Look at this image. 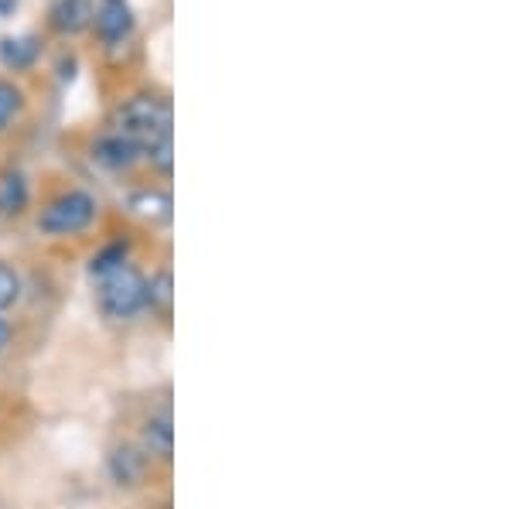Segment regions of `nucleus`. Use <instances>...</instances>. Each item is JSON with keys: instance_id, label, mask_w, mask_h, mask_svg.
I'll return each instance as SVG.
<instances>
[{"instance_id": "0eeeda50", "label": "nucleus", "mask_w": 512, "mask_h": 509, "mask_svg": "<svg viewBox=\"0 0 512 509\" xmlns=\"http://www.w3.org/2000/svg\"><path fill=\"white\" fill-rule=\"evenodd\" d=\"M38 55H41V41L35 35H11L0 41V62L14 72L31 69L38 62Z\"/></svg>"}, {"instance_id": "39448f33", "label": "nucleus", "mask_w": 512, "mask_h": 509, "mask_svg": "<svg viewBox=\"0 0 512 509\" xmlns=\"http://www.w3.org/2000/svg\"><path fill=\"white\" fill-rule=\"evenodd\" d=\"M93 7V0H55L52 11H48V24L59 35H79L93 24Z\"/></svg>"}, {"instance_id": "f257e3e1", "label": "nucleus", "mask_w": 512, "mask_h": 509, "mask_svg": "<svg viewBox=\"0 0 512 509\" xmlns=\"http://www.w3.org/2000/svg\"><path fill=\"white\" fill-rule=\"evenodd\" d=\"M117 134L147 147L161 137H171V103L151 93L130 96L117 110Z\"/></svg>"}, {"instance_id": "6e6552de", "label": "nucleus", "mask_w": 512, "mask_h": 509, "mask_svg": "<svg viewBox=\"0 0 512 509\" xmlns=\"http://www.w3.org/2000/svg\"><path fill=\"white\" fill-rule=\"evenodd\" d=\"M24 202H28V182L18 171L0 178V212H21Z\"/></svg>"}, {"instance_id": "1a4fd4ad", "label": "nucleus", "mask_w": 512, "mask_h": 509, "mask_svg": "<svg viewBox=\"0 0 512 509\" xmlns=\"http://www.w3.org/2000/svg\"><path fill=\"white\" fill-rule=\"evenodd\" d=\"M21 106H24V93H21V89L14 86V82L0 79V130H4L14 117H18Z\"/></svg>"}, {"instance_id": "7ed1b4c3", "label": "nucleus", "mask_w": 512, "mask_h": 509, "mask_svg": "<svg viewBox=\"0 0 512 509\" xmlns=\"http://www.w3.org/2000/svg\"><path fill=\"white\" fill-rule=\"evenodd\" d=\"M147 301V284L140 281L137 270L130 267H117L103 277V287H99V305L110 318H130L134 311Z\"/></svg>"}, {"instance_id": "9b49d317", "label": "nucleus", "mask_w": 512, "mask_h": 509, "mask_svg": "<svg viewBox=\"0 0 512 509\" xmlns=\"http://www.w3.org/2000/svg\"><path fill=\"white\" fill-rule=\"evenodd\" d=\"M18 294H21V277H18V270L7 267V264H0V308L14 305V301H18Z\"/></svg>"}, {"instance_id": "20e7f679", "label": "nucleus", "mask_w": 512, "mask_h": 509, "mask_svg": "<svg viewBox=\"0 0 512 509\" xmlns=\"http://www.w3.org/2000/svg\"><path fill=\"white\" fill-rule=\"evenodd\" d=\"M93 24L96 35L106 41V45H117L134 31V11H130L127 0H99L93 7Z\"/></svg>"}, {"instance_id": "f8f14e48", "label": "nucleus", "mask_w": 512, "mask_h": 509, "mask_svg": "<svg viewBox=\"0 0 512 509\" xmlns=\"http://www.w3.org/2000/svg\"><path fill=\"white\" fill-rule=\"evenodd\" d=\"M147 154H151L154 168L161 171V175H171V137H161V141H154L147 147Z\"/></svg>"}, {"instance_id": "ddd939ff", "label": "nucleus", "mask_w": 512, "mask_h": 509, "mask_svg": "<svg viewBox=\"0 0 512 509\" xmlns=\"http://www.w3.org/2000/svg\"><path fill=\"white\" fill-rule=\"evenodd\" d=\"M7 342H11V325H7L4 318H0V349H4Z\"/></svg>"}, {"instance_id": "423d86ee", "label": "nucleus", "mask_w": 512, "mask_h": 509, "mask_svg": "<svg viewBox=\"0 0 512 509\" xmlns=\"http://www.w3.org/2000/svg\"><path fill=\"white\" fill-rule=\"evenodd\" d=\"M93 158L106 168H130L137 158H140V144L130 141L123 134H110V137H99L96 147H93Z\"/></svg>"}, {"instance_id": "f03ea898", "label": "nucleus", "mask_w": 512, "mask_h": 509, "mask_svg": "<svg viewBox=\"0 0 512 509\" xmlns=\"http://www.w3.org/2000/svg\"><path fill=\"white\" fill-rule=\"evenodd\" d=\"M96 219V199L89 192H62L59 199H52L41 209L38 216V229L45 236H72V233H82L89 223Z\"/></svg>"}, {"instance_id": "9d476101", "label": "nucleus", "mask_w": 512, "mask_h": 509, "mask_svg": "<svg viewBox=\"0 0 512 509\" xmlns=\"http://www.w3.org/2000/svg\"><path fill=\"white\" fill-rule=\"evenodd\" d=\"M147 445H151V451H158L161 458L171 455V424L164 417L147 424Z\"/></svg>"}]
</instances>
